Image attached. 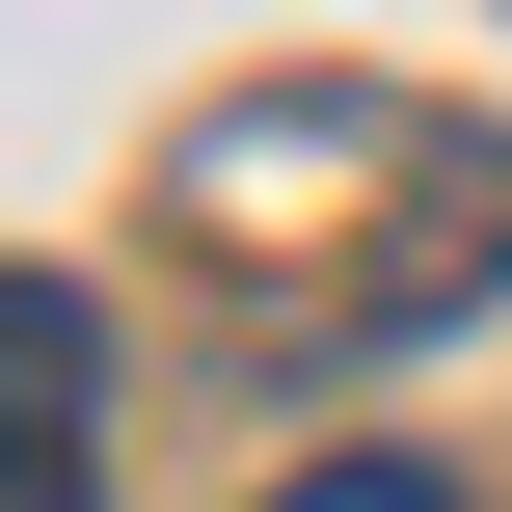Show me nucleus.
<instances>
[{
  "instance_id": "f257e3e1",
  "label": "nucleus",
  "mask_w": 512,
  "mask_h": 512,
  "mask_svg": "<svg viewBox=\"0 0 512 512\" xmlns=\"http://www.w3.org/2000/svg\"><path fill=\"white\" fill-rule=\"evenodd\" d=\"M81 432H108V324H81V270H0V512H108Z\"/></svg>"
},
{
  "instance_id": "f03ea898",
  "label": "nucleus",
  "mask_w": 512,
  "mask_h": 512,
  "mask_svg": "<svg viewBox=\"0 0 512 512\" xmlns=\"http://www.w3.org/2000/svg\"><path fill=\"white\" fill-rule=\"evenodd\" d=\"M270 512H459V486H432V459H297Z\"/></svg>"
}]
</instances>
